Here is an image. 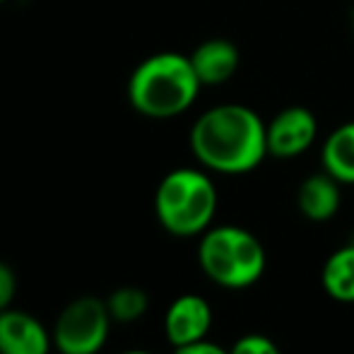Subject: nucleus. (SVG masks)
Listing matches in <instances>:
<instances>
[{
    "label": "nucleus",
    "instance_id": "1",
    "mask_svg": "<svg viewBox=\"0 0 354 354\" xmlns=\"http://www.w3.org/2000/svg\"><path fill=\"white\" fill-rule=\"evenodd\" d=\"M268 123L243 104H219L196 118L191 152L203 169L224 176H241L268 157Z\"/></svg>",
    "mask_w": 354,
    "mask_h": 354
},
{
    "label": "nucleus",
    "instance_id": "2",
    "mask_svg": "<svg viewBox=\"0 0 354 354\" xmlns=\"http://www.w3.org/2000/svg\"><path fill=\"white\" fill-rule=\"evenodd\" d=\"M203 82L191 56L162 51L145 58L128 80V102L140 116L174 118L196 104Z\"/></svg>",
    "mask_w": 354,
    "mask_h": 354
},
{
    "label": "nucleus",
    "instance_id": "3",
    "mask_svg": "<svg viewBox=\"0 0 354 354\" xmlns=\"http://www.w3.org/2000/svg\"><path fill=\"white\" fill-rule=\"evenodd\" d=\"M217 205L219 193L207 169H174L159 181L154 193L157 222L178 239L205 234L214 222Z\"/></svg>",
    "mask_w": 354,
    "mask_h": 354
},
{
    "label": "nucleus",
    "instance_id": "4",
    "mask_svg": "<svg viewBox=\"0 0 354 354\" xmlns=\"http://www.w3.org/2000/svg\"><path fill=\"white\" fill-rule=\"evenodd\" d=\"M198 266L217 287L239 292L261 282L268 256L253 232L236 224H212L198 241Z\"/></svg>",
    "mask_w": 354,
    "mask_h": 354
},
{
    "label": "nucleus",
    "instance_id": "5",
    "mask_svg": "<svg viewBox=\"0 0 354 354\" xmlns=\"http://www.w3.org/2000/svg\"><path fill=\"white\" fill-rule=\"evenodd\" d=\"M111 326L106 301L84 294L68 301L53 321V347L58 354H99L111 335Z\"/></svg>",
    "mask_w": 354,
    "mask_h": 354
},
{
    "label": "nucleus",
    "instance_id": "6",
    "mask_svg": "<svg viewBox=\"0 0 354 354\" xmlns=\"http://www.w3.org/2000/svg\"><path fill=\"white\" fill-rule=\"evenodd\" d=\"M268 154L277 159H294L313 147L318 138V121L311 109L289 106L282 109L266 128Z\"/></svg>",
    "mask_w": 354,
    "mask_h": 354
},
{
    "label": "nucleus",
    "instance_id": "7",
    "mask_svg": "<svg viewBox=\"0 0 354 354\" xmlns=\"http://www.w3.org/2000/svg\"><path fill=\"white\" fill-rule=\"evenodd\" d=\"M212 306L205 297L181 294L169 304L164 313V337L174 350L203 342L212 330Z\"/></svg>",
    "mask_w": 354,
    "mask_h": 354
},
{
    "label": "nucleus",
    "instance_id": "8",
    "mask_svg": "<svg viewBox=\"0 0 354 354\" xmlns=\"http://www.w3.org/2000/svg\"><path fill=\"white\" fill-rule=\"evenodd\" d=\"M53 335L34 313L22 308L0 311V354H51Z\"/></svg>",
    "mask_w": 354,
    "mask_h": 354
},
{
    "label": "nucleus",
    "instance_id": "9",
    "mask_svg": "<svg viewBox=\"0 0 354 354\" xmlns=\"http://www.w3.org/2000/svg\"><path fill=\"white\" fill-rule=\"evenodd\" d=\"M191 63L203 87H217L236 75L241 53L229 39H207L191 53Z\"/></svg>",
    "mask_w": 354,
    "mask_h": 354
},
{
    "label": "nucleus",
    "instance_id": "10",
    "mask_svg": "<svg viewBox=\"0 0 354 354\" xmlns=\"http://www.w3.org/2000/svg\"><path fill=\"white\" fill-rule=\"evenodd\" d=\"M340 186L330 174H311L304 178L297 191V207L308 222H328L340 210L342 193Z\"/></svg>",
    "mask_w": 354,
    "mask_h": 354
},
{
    "label": "nucleus",
    "instance_id": "11",
    "mask_svg": "<svg viewBox=\"0 0 354 354\" xmlns=\"http://www.w3.org/2000/svg\"><path fill=\"white\" fill-rule=\"evenodd\" d=\"M323 171L342 186H354V121L337 126L321 147Z\"/></svg>",
    "mask_w": 354,
    "mask_h": 354
},
{
    "label": "nucleus",
    "instance_id": "12",
    "mask_svg": "<svg viewBox=\"0 0 354 354\" xmlns=\"http://www.w3.org/2000/svg\"><path fill=\"white\" fill-rule=\"evenodd\" d=\"M323 292L340 304H354V241L326 258L321 270Z\"/></svg>",
    "mask_w": 354,
    "mask_h": 354
},
{
    "label": "nucleus",
    "instance_id": "13",
    "mask_svg": "<svg viewBox=\"0 0 354 354\" xmlns=\"http://www.w3.org/2000/svg\"><path fill=\"white\" fill-rule=\"evenodd\" d=\"M104 301H106V308H109V313H111V321L118 323V326L138 323L149 308L147 292L140 287H133V284L113 289Z\"/></svg>",
    "mask_w": 354,
    "mask_h": 354
},
{
    "label": "nucleus",
    "instance_id": "14",
    "mask_svg": "<svg viewBox=\"0 0 354 354\" xmlns=\"http://www.w3.org/2000/svg\"><path fill=\"white\" fill-rule=\"evenodd\" d=\"M229 354H282V352L275 345V340H270L268 335L248 333V335H241L229 347Z\"/></svg>",
    "mask_w": 354,
    "mask_h": 354
},
{
    "label": "nucleus",
    "instance_id": "15",
    "mask_svg": "<svg viewBox=\"0 0 354 354\" xmlns=\"http://www.w3.org/2000/svg\"><path fill=\"white\" fill-rule=\"evenodd\" d=\"M15 297H17V272L10 263L0 261V311L12 306Z\"/></svg>",
    "mask_w": 354,
    "mask_h": 354
},
{
    "label": "nucleus",
    "instance_id": "16",
    "mask_svg": "<svg viewBox=\"0 0 354 354\" xmlns=\"http://www.w3.org/2000/svg\"><path fill=\"white\" fill-rule=\"evenodd\" d=\"M174 354H229V350L214 345V342H210V340H203V342H196V345L176 347Z\"/></svg>",
    "mask_w": 354,
    "mask_h": 354
},
{
    "label": "nucleus",
    "instance_id": "17",
    "mask_svg": "<svg viewBox=\"0 0 354 354\" xmlns=\"http://www.w3.org/2000/svg\"><path fill=\"white\" fill-rule=\"evenodd\" d=\"M118 354H154V352H147V350H126V352H118Z\"/></svg>",
    "mask_w": 354,
    "mask_h": 354
},
{
    "label": "nucleus",
    "instance_id": "18",
    "mask_svg": "<svg viewBox=\"0 0 354 354\" xmlns=\"http://www.w3.org/2000/svg\"><path fill=\"white\" fill-rule=\"evenodd\" d=\"M352 29H354V12H352Z\"/></svg>",
    "mask_w": 354,
    "mask_h": 354
},
{
    "label": "nucleus",
    "instance_id": "19",
    "mask_svg": "<svg viewBox=\"0 0 354 354\" xmlns=\"http://www.w3.org/2000/svg\"><path fill=\"white\" fill-rule=\"evenodd\" d=\"M3 3H5V0H0V5H3Z\"/></svg>",
    "mask_w": 354,
    "mask_h": 354
}]
</instances>
